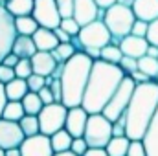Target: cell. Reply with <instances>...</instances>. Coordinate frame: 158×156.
Instances as JSON below:
<instances>
[{"label": "cell", "mask_w": 158, "mask_h": 156, "mask_svg": "<svg viewBox=\"0 0 158 156\" xmlns=\"http://www.w3.org/2000/svg\"><path fill=\"white\" fill-rule=\"evenodd\" d=\"M123 77L125 74L118 64H110L101 59L94 61L81 107L88 114H101L107 103L110 101V97L114 96L119 83L123 81Z\"/></svg>", "instance_id": "6da1fadb"}, {"label": "cell", "mask_w": 158, "mask_h": 156, "mask_svg": "<svg viewBox=\"0 0 158 156\" xmlns=\"http://www.w3.org/2000/svg\"><path fill=\"white\" fill-rule=\"evenodd\" d=\"M158 109V83L147 81L136 84L131 103L121 116L125 123V136L129 140H143L153 116Z\"/></svg>", "instance_id": "7a4b0ae2"}, {"label": "cell", "mask_w": 158, "mask_h": 156, "mask_svg": "<svg viewBox=\"0 0 158 156\" xmlns=\"http://www.w3.org/2000/svg\"><path fill=\"white\" fill-rule=\"evenodd\" d=\"M92 64L94 61L83 51H77L72 59H68L63 64L61 84H63V105L66 109L81 107L86 83L92 72Z\"/></svg>", "instance_id": "3957f363"}, {"label": "cell", "mask_w": 158, "mask_h": 156, "mask_svg": "<svg viewBox=\"0 0 158 156\" xmlns=\"http://www.w3.org/2000/svg\"><path fill=\"white\" fill-rule=\"evenodd\" d=\"M134 20H136V17L132 13V7L125 6V4H119V2L103 11V22L109 28L112 39L121 40L127 35H131Z\"/></svg>", "instance_id": "277c9868"}, {"label": "cell", "mask_w": 158, "mask_h": 156, "mask_svg": "<svg viewBox=\"0 0 158 156\" xmlns=\"http://www.w3.org/2000/svg\"><path fill=\"white\" fill-rule=\"evenodd\" d=\"M83 138L86 140L90 149H105L112 140V121L103 114H90Z\"/></svg>", "instance_id": "5b68a950"}, {"label": "cell", "mask_w": 158, "mask_h": 156, "mask_svg": "<svg viewBox=\"0 0 158 156\" xmlns=\"http://www.w3.org/2000/svg\"><path fill=\"white\" fill-rule=\"evenodd\" d=\"M134 88H136V83L132 81V77H131V76H125L123 81L119 83V86L116 88L114 96L110 97V101H109L107 107L103 109L101 114L107 117V119H110L112 123L118 121L119 117L125 114V110H127V107H129V103H131V97H132V94H134Z\"/></svg>", "instance_id": "8992f818"}, {"label": "cell", "mask_w": 158, "mask_h": 156, "mask_svg": "<svg viewBox=\"0 0 158 156\" xmlns=\"http://www.w3.org/2000/svg\"><path fill=\"white\" fill-rule=\"evenodd\" d=\"M76 39H77V44L83 50H86V48L103 50L107 44L112 42V35H110L109 28L105 26L103 18H99V20H94V22L83 26Z\"/></svg>", "instance_id": "52a82bcc"}, {"label": "cell", "mask_w": 158, "mask_h": 156, "mask_svg": "<svg viewBox=\"0 0 158 156\" xmlns=\"http://www.w3.org/2000/svg\"><path fill=\"white\" fill-rule=\"evenodd\" d=\"M68 109L63 103H50L44 105L39 114V123H40V134L44 136H52L59 130L64 129V121H66Z\"/></svg>", "instance_id": "ba28073f"}, {"label": "cell", "mask_w": 158, "mask_h": 156, "mask_svg": "<svg viewBox=\"0 0 158 156\" xmlns=\"http://www.w3.org/2000/svg\"><path fill=\"white\" fill-rule=\"evenodd\" d=\"M15 39H17L15 17L4 7V4H0V64L11 53Z\"/></svg>", "instance_id": "9c48e42d"}, {"label": "cell", "mask_w": 158, "mask_h": 156, "mask_svg": "<svg viewBox=\"0 0 158 156\" xmlns=\"http://www.w3.org/2000/svg\"><path fill=\"white\" fill-rule=\"evenodd\" d=\"M33 18L37 20L40 28H48V30H55L61 24V15L57 11V4L55 0H35L33 6Z\"/></svg>", "instance_id": "30bf717a"}, {"label": "cell", "mask_w": 158, "mask_h": 156, "mask_svg": "<svg viewBox=\"0 0 158 156\" xmlns=\"http://www.w3.org/2000/svg\"><path fill=\"white\" fill-rule=\"evenodd\" d=\"M24 140H26V136L17 121H7V119L0 117V149L2 151L20 147Z\"/></svg>", "instance_id": "8fae6325"}, {"label": "cell", "mask_w": 158, "mask_h": 156, "mask_svg": "<svg viewBox=\"0 0 158 156\" xmlns=\"http://www.w3.org/2000/svg\"><path fill=\"white\" fill-rule=\"evenodd\" d=\"M20 154L22 156H53V149L50 143V136L37 134V136H30L22 142L20 145Z\"/></svg>", "instance_id": "7c38bea8"}, {"label": "cell", "mask_w": 158, "mask_h": 156, "mask_svg": "<svg viewBox=\"0 0 158 156\" xmlns=\"http://www.w3.org/2000/svg\"><path fill=\"white\" fill-rule=\"evenodd\" d=\"M103 9H99V6L94 0H76L74 2V18L79 22V26H86L94 20H99V17Z\"/></svg>", "instance_id": "4fadbf2b"}, {"label": "cell", "mask_w": 158, "mask_h": 156, "mask_svg": "<svg viewBox=\"0 0 158 156\" xmlns=\"http://www.w3.org/2000/svg\"><path fill=\"white\" fill-rule=\"evenodd\" d=\"M88 112L83 107H74L68 109L66 121H64V130L72 134V138H83L85 129H86V121H88Z\"/></svg>", "instance_id": "5bb4252c"}, {"label": "cell", "mask_w": 158, "mask_h": 156, "mask_svg": "<svg viewBox=\"0 0 158 156\" xmlns=\"http://www.w3.org/2000/svg\"><path fill=\"white\" fill-rule=\"evenodd\" d=\"M31 66H33V74H39L42 77H52L59 63L53 59L52 51H37L31 57Z\"/></svg>", "instance_id": "9a60e30c"}, {"label": "cell", "mask_w": 158, "mask_h": 156, "mask_svg": "<svg viewBox=\"0 0 158 156\" xmlns=\"http://www.w3.org/2000/svg\"><path fill=\"white\" fill-rule=\"evenodd\" d=\"M119 48H121V53L125 57H132V59H140L147 53V48H149V42L147 39H142V37H134V35H127L125 39L119 40Z\"/></svg>", "instance_id": "2e32d148"}, {"label": "cell", "mask_w": 158, "mask_h": 156, "mask_svg": "<svg viewBox=\"0 0 158 156\" xmlns=\"http://www.w3.org/2000/svg\"><path fill=\"white\" fill-rule=\"evenodd\" d=\"M131 7L138 20L153 22L158 18V0H132Z\"/></svg>", "instance_id": "e0dca14e"}, {"label": "cell", "mask_w": 158, "mask_h": 156, "mask_svg": "<svg viewBox=\"0 0 158 156\" xmlns=\"http://www.w3.org/2000/svg\"><path fill=\"white\" fill-rule=\"evenodd\" d=\"M33 42H35V48L37 51H53L59 44V39L55 35L53 30H48V28H39L35 33H33Z\"/></svg>", "instance_id": "ac0fdd59"}, {"label": "cell", "mask_w": 158, "mask_h": 156, "mask_svg": "<svg viewBox=\"0 0 158 156\" xmlns=\"http://www.w3.org/2000/svg\"><path fill=\"white\" fill-rule=\"evenodd\" d=\"M11 53H15L19 59H31L37 53V48H35L33 39L31 37H26V35H17V39L13 42Z\"/></svg>", "instance_id": "d6986e66"}, {"label": "cell", "mask_w": 158, "mask_h": 156, "mask_svg": "<svg viewBox=\"0 0 158 156\" xmlns=\"http://www.w3.org/2000/svg\"><path fill=\"white\" fill-rule=\"evenodd\" d=\"M142 142H143V145L147 149V156H158V109Z\"/></svg>", "instance_id": "ffe728a7"}, {"label": "cell", "mask_w": 158, "mask_h": 156, "mask_svg": "<svg viewBox=\"0 0 158 156\" xmlns=\"http://www.w3.org/2000/svg\"><path fill=\"white\" fill-rule=\"evenodd\" d=\"M4 90H6V97H7V101H22L24 96L30 92V90H28V83H26V79H19V77H15L11 83L4 84Z\"/></svg>", "instance_id": "44dd1931"}, {"label": "cell", "mask_w": 158, "mask_h": 156, "mask_svg": "<svg viewBox=\"0 0 158 156\" xmlns=\"http://www.w3.org/2000/svg\"><path fill=\"white\" fill-rule=\"evenodd\" d=\"M35 0H6L4 7L17 18V17H26L33 13Z\"/></svg>", "instance_id": "7402d4cb"}, {"label": "cell", "mask_w": 158, "mask_h": 156, "mask_svg": "<svg viewBox=\"0 0 158 156\" xmlns=\"http://www.w3.org/2000/svg\"><path fill=\"white\" fill-rule=\"evenodd\" d=\"M72 142H74L72 134L66 132L64 129L50 136V143H52V149H53L55 154H59V153H68V151L72 149Z\"/></svg>", "instance_id": "603a6c76"}, {"label": "cell", "mask_w": 158, "mask_h": 156, "mask_svg": "<svg viewBox=\"0 0 158 156\" xmlns=\"http://www.w3.org/2000/svg\"><path fill=\"white\" fill-rule=\"evenodd\" d=\"M39 28H40V26L37 24V20L33 18V15L17 17V18H15V30H17V35L33 37V33H35Z\"/></svg>", "instance_id": "cb8c5ba5"}, {"label": "cell", "mask_w": 158, "mask_h": 156, "mask_svg": "<svg viewBox=\"0 0 158 156\" xmlns=\"http://www.w3.org/2000/svg\"><path fill=\"white\" fill-rule=\"evenodd\" d=\"M129 145H131V140L127 136H112V140L107 143L105 151L109 156H127Z\"/></svg>", "instance_id": "d4e9b609"}, {"label": "cell", "mask_w": 158, "mask_h": 156, "mask_svg": "<svg viewBox=\"0 0 158 156\" xmlns=\"http://www.w3.org/2000/svg\"><path fill=\"white\" fill-rule=\"evenodd\" d=\"M76 53H77V48H76L74 42H59L57 48L52 51L53 59H55L59 64H64V63H66L68 59H72Z\"/></svg>", "instance_id": "484cf974"}, {"label": "cell", "mask_w": 158, "mask_h": 156, "mask_svg": "<svg viewBox=\"0 0 158 156\" xmlns=\"http://www.w3.org/2000/svg\"><path fill=\"white\" fill-rule=\"evenodd\" d=\"M20 103H22V107H24V112L30 114V116H39L40 110H42V107H44V103L40 101L39 94H35V92H28Z\"/></svg>", "instance_id": "4316f807"}, {"label": "cell", "mask_w": 158, "mask_h": 156, "mask_svg": "<svg viewBox=\"0 0 158 156\" xmlns=\"http://www.w3.org/2000/svg\"><path fill=\"white\" fill-rule=\"evenodd\" d=\"M26 116L24 112V107L20 101H7L6 107H4V112H2V117L7 119V121H20L22 117Z\"/></svg>", "instance_id": "83f0119b"}, {"label": "cell", "mask_w": 158, "mask_h": 156, "mask_svg": "<svg viewBox=\"0 0 158 156\" xmlns=\"http://www.w3.org/2000/svg\"><path fill=\"white\" fill-rule=\"evenodd\" d=\"M19 125H20V129H22V132H24V136H26V138L40 134L39 116H30V114H26V116L19 121Z\"/></svg>", "instance_id": "f1b7e54d"}, {"label": "cell", "mask_w": 158, "mask_h": 156, "mask_svg": "<svg viewBox=\"0 0 158 156\" xmlns=\"http://www.w3.org/2000/svg\"><path fill=\"white\" fill-rule=\"evenodd\" d=\"M138 70L142 74H145L149 79H155L158 76V59L149 57V55L140 57L138 59Z\"/></svg>", "instance_id": "f546056e"}, {"label": "cell", "mask_w": 158, "mask_h": 156, "mask_svg": "<svg viewBox=\"0 0 158 156\" xmlns=\"http://www.w3.org/2000/svg\"><path fill=\"white\" fill-rule=\"evenodd\" d=\"M123 59V53H121V48L119 44H107L103 50H101V61L105 63H110V64H119V61Z\"/></svg>", "instance_id": "4dcf8cb0"}, {"label": "cell", "mask_w": 158, "mask_h": 156, "mask_svg": "<svg viewBox=\"0 0 158 156\" xmlns=\"http://www.w3.org/2000/svg\"><path fill=\"white\" fill-rule=\"evenodd\" d=\"M59 28H61L63 31H66L72 39H76V37L79 35V31H81V26H79V22L74 18V17L63 18V20H61V24H59Z\"/></svg>", "instance_id": "1f68e13d"}, {"label": "cell", "mask_w": 158, "mask_h": 156, "mask_svg": "<svg viewBox=\"0 0 158 156\" xmlns=\"http://www.w3.org/2000/svg\"><path fill=\"white\" fill-rule=\"evenodd\" d=\"M33 74V66H31V59H20L19 64L15 66V76L19 79H28Z\"/></svg>", "instance_id": "d6a6232c"}, {"label": "cell", "mask_w": 158, "mask_h": 156, "mask_svg": "<svg viewBox=\"0 0 158 156\" xmlns=\"http://www.w3.org/2000/svg\"><path fill=\"white\" fill-rule=\"evenodd\" d=\"M26 83H28V90H30V92L39 94L40 90L46 86V77H42L39 74H31L30 77L26 79Z\"/></svg>", "instance_id": "836d02e7"}, {"label": "cell", "mask_w": 158, "mask_h": 156, "mask_svg": "<svg viewBox=\"0 0 158 156\" xmlns=\"http://www.w3.org/2000/svg\"><path fill=\"white\" fill-rule=\"evenodd\" d=\"M74 2H76V0H55V4H57V11H59L61 18L74 17Z\"/></svg>", "instance_id": "e575fe53"}, {"label": "cell", "mask_w": 158, "mask_h": 156, "mask_svg": "<svg viewBox=\"0 0 158 156\" xmlns=\"http://www.w3.org/2000/svg\"><path fill=\"white\" fill-rule=\"evenodd\" d=\"M118 66L123 70L125 76H131V74H134L138 70V59H132V57H125L123 55V59L119 61Z\"/></svg>", "instance_id": "d590c367"}, {"label": "cell", "mask_w": 158, "mask_h": 156, "mask_svg": "<svg viewBox=\"0 0 158 156\" xmlns=\"http://www.w3.org/2000/svg\"><path fill=\"white\" fill-rule=\"evenodd\" d=\"M127 156H147V149H145L143 142L142 140H131Z\"/></svg>", "instance_id": "8d00e7d4"}, {"label": "cell", "mask_w": 158, "mask_h": 156, "mask_svg": "<svg viewBox=\"0 0 158 156\" xmlns=\"http://www.w3.org/2000/svg\"><path fill=\"white\" fill-rule=\"evenodd\" d=\"M147 30H149V22H143V20H138V18H136V20H134V24H132L131 35L145 39V37H147Z\"/></svg>", "instance_id": "74e56055"}, {"label": "cell", "mask_w": 158, "mask_h": 156, "mask_svg": "<svg viewBox=\"0 0 158 156\" xmlns=\"http://www.w3.org/2000/svg\"><path fill=\"white\" fill-rule=\"evenodd\" d=\"M90 147H88V143H86V140L85 138H74V142H72V153L76 156H83L86 151H88Z\"/></svg>", "instance_id": "f35d334b"}, {"label": "cell", "mask_w": 158, "mask_h": 156, "mask_svg": "<svg viewBox=\"0 0 158 156\" xmlns=\"http://www.w3.org/2000/svg\"><path fill=\"white\" fill-rule=\"evenodd\" d=\"M145 39H147L149 44H153V46L158 48V18L153 20V22H149V30H147V37Z\"/></svg>", "instance_id": "ab89813d"}, {"label": "cell", "mask_w": 158, "mask_h": 156, "mask_svg": "<svg viewBox=\"0 0 158 156\" xmlns=\"http://www.w3.org/2000/svg\"><path fill=\"white\" fill-rule=\"evenodd\" d=\"M15 77H17V76H15V70H13V68H9V66H6V64H0V83H2V84L11 83Z\"/></svg>", "instance_id": "60d3db41"}, {"label": "cell", "mask_w": 158, "mask_h": 156, "mask_svg": "<svg viewBox=\"0 0 158 156\" xmlns=\"http://www.w3.org/2000/svg\"><path fill=\"white\" fill-rule=\"evenodd\" d=\"M39 97L40 101L44 103V105H50V103H55V99H53V94H52V90H50V86L46 84L42 90L39 92Z\"/></svg>", "instance_id": "b9f144b4"}, {"label": "cell", "mask_w": 158, "mask_h": 156, "mask_svg": "<svg viewBox=\"0 0 158 156\" xmlns=\"http://www.w3.org/2000/svg\"><path fill=\"white\" fill-rule=\"evenodd\" d=\"M19 61H20V59H19L15 53H9V55L2 61V64H6V66H9V68H13V70H15V66L19 64Z\"/></svg>", "instance_id": "7bdbcfd3"}, {"label": "cell", "mask_w": 158, "mask_h": 156, "mask_svg": "<svg viewBox=\"0 0 158 156\" xmlns=\"http://www.w3.org/2000/svg\"><path fill=\"white\" fill-rule=\"evenodd\" d=\"M131 77H132V81H134L136 84H142V83H147V81H151V79L147 77L145 74H142L140 70H136L134 74H131Z\"/></svg>", "instance_id": "ee69618b"}, {"label": "cell", "mask_w": 158, "mask_h": 156, "mask_svg": "<svg viewBox=\"0 0 158 156\" xmlns=\"http://www.w3.org/2000/svg\"><path fill=\"white\" fill-rule=\"evenodd\" d=\"M53 31H55V35H57L59 42H72V37H70V35H68L66 31H63L61 28H55Z\"/></svg>", "instance_id": "f6af8a7d"}, {"label": "cell", "mask_w": 158, "mask_h": 156, "mask_svg": "<svg viewBox=\"0 0 158 156\" xmlns=\"http://www.w3.org/2000/svg\"><path fill=\"white\" fill-rule=\"evenodd\" d=\"M94 2H96V4L99 6V9H103V11H105V9H109L110 6L118 4L119 0H94Z\"/></svg>", "instance_id": "bcb514c9"}, {"label": "cell", "mask_w": 158, "mask_h": 156, "mask_svg": "<svg viewBox=\"0 0 158 156\" xmlns=\"http://www.w3.org/2000/svg\"><path fill=\"white\" fill-rule=\"evenodd\" d=\"M7 103V97H6V90H4V84L0 83V117H2V112H4V107Z\"/></svg>", "instance_id": "7dc6e473"}, {"label": "cell", "mask_w": 158, "mask_h": 156, "mask_svg": "<svg viewBox=\"0 0 158 156\" xmlns=\"http://www.w3.org/2000/svg\"><path fill=\"white\" fill-rule=\"evenodd\" d=\"M83 156H109L105 149H88Z\"/></svg>", "instance_id": "c3c4849f"}, {"label": "cell", "mask_w": 158, "mask_h": 156, "mask_svg": "<svg viewBox=\"0 0 158 156\" xmlns=\"http://www.w3.org/2000/svg\"><path fill=\"white\" fill-rule=\"evenodd\" d=\"M145 55L158 59V48H156V46H153V44H149V48H147V53H145Z\"/></svg>", "instance_id": "681fc988"}, {"label": "cell", "mask_w": 158, "mask_h": 156, "mask_svg": "<svg viewBox=\"0 0 158 156\" xmlns=\"http://www.w3.org/2000/svg\"><path fill=\"white\" fill-rule=\"evenodd\" d=\"M4 156H22L20 154V147H15V149H7V151H4Z\"/></svg>", "instance_id": "f907efd6"}, {"label": "cell", "mask_w": 158, "mask_h": 156, "mask_svg": "<svg viewBox=\"0 0 158 156\" xmlns=\"http://www.w3.org/2000/svg\"><path fill=\"white\" fill-rule=\"evenodd\" d=\"M53 156H76L72 151H68V153H59V154H53Z\"/></svg>", "instance_id": "816d5d0a"}, {"label": "cell", "mask_w": 158, "mask_h": 156, "mask_svg": "<svg viewBox=\"0 0 158 156\" xmlns=\"http://www.w3.org/2000/svg\"><path fill=\"white\" fill-rule=\"evenodd\" d=\"M0 156H4V151H2V149H0Z\"/></svg>", "instance_id": "f5cc1de1"}, {"label": "cell", "mask_w": 158, "mask_h": 156, "mask_svg": "<svg viewBox=\"0 0 158 156\" xmlns=\"http://www.w3.org/2000/svg\"><path fill=\"white\" fill-rule=\"evenodd\" d=\"M155 83H158V76H156V77H155Z\"/></svg>", "instance_id": "db71d44e"}, {"label": "cell", "mask_w": 158, "mask_h": 156, "mask_svg": "<svg viewBox=\"0 0 158 156\" xmlns=\"http://www.w3.org/2000/svg\"><path fill=\"white\" fill-rule=\"evenodd\" d=\"M4 2H6V0H0V4H4Z\"/></svg>", "instance_id": "11a10c76"}]
</instances>
